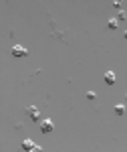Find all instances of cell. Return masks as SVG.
Masks as SVG:
<instances>
[{"instance_id":"5b68a950","label":"cell","mask_w":127,"mask_h":152,"mask_svg":"<svg viewBox=\"0 0 127 152\" xmlns=\"http://www.w3.org/2000/svg\"><path fill=\"white\" fill-rule=\"evenodd\" d=\"M22 148H24V150H32V148H36V146H35V142H32V140H24L22 142Z\"/></svg>"},{"instance_id":"7a4b0ae2","label":"cell","mask_w":127,"mask_h":152,"mask_svg":"<svg viewBox=\"0 0 127 152\" xmlns=\"http://www.w3.org/2000/svg\"><path fill=\"white\" fill-rule=\"evenodd\" d=\"M40 130H43V132H53V120H45V122H43V124H40Z\"/></svg>"},{"instance_id":"8992f818","label":"cell","mask_w":127,"mask_h":152,"mask_svg":"<svg viewBox=\"0 0 127 152\" xmlns=\"http://www.w3.org/2000/svg\"><path fill=\"white\" fill-rule=\"evenodd\" d=\"M107 26H109L111 31H115V28H117V20H115V18H111V20L107 23Z\"/></svg>"},{"instance_id":"52a82bcc","label":"cell","mask_w":127,"mask_h":152,"mask_svg":"<svg viewBox=\"0 0 127 152\" xmlns=\"http://www.w3.org/2000/svg\"><path fill=\"white\" fill-rule=\"evenodd\" d=\"M123 110H125L123 105H115V114H117V116H121V114H123Z\"/></svg>"},{"instance_id":"ba28073f","label":"cell","mask_w":127,"mask_h":152,"mask_svg":"<svg viewBox=\"0 0 127 152\" xmlns=\"http://www.w3.org/2000/svg\"><path fill=\"white\" fill-rule=\"evenodd\" d=\"M121 2H123V0H115V6H121Z\"/></svg>"},{"instance_id":"6da1fadb","label":"cell","mask_w":127,"mask_h":152,"mask_svg":"<svg viewBox=\"0 0 127 152\" xmlns=\"http://www.w3.org/2000/svg\"><path fill=\"white\" fill-rule=\"evenodd\" d=\"M12 55H14V57H26V49L20 47V45H14V47H12Z\"/></svg>"},{"instance_id":"277c9868","label":"cell","mask_w":127,"mask_h":152,"mask_svg":"<svg viewBox=\"0 0 127 152\" xmlns=\"http://www.w3.org/2000/svg\"><path fill=\"white\" fill-rule=\"evenodd\" d=\"M26 114L32 118V120H36V118H38V110H36V107H26Z\"/></svg>"},{"instance_id":"3957f363","label":"cell","mask_w":127,"mask_h":152,"mask_svg":"<svg viewBox=\"0 0 127 152\" xmlns=\"http://www.w3.org/2000/svg\"><path fill=\"white\" fill-rule=\"evenodd\" d=\"M105 83H109V85L115 83V73H113V71H107V73H105Z\"/></svg>"}]
</instances>
